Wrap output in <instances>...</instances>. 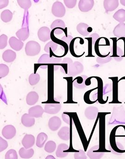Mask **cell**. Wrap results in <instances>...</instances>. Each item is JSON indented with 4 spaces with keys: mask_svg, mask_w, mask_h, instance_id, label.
Here are the masks:
<instances>
[{
    "mask_svg": "<svg viewBox=\"0 0 125 159\" xmlns=\"http://www.w3.org/2000/svg\"><path fill=\"white\" fill-rule=\"evenodd\" d=\"M62 58L61 57H50V55L48 54H44L42 55L39 59L38 64L41 65L40 67L41 69H46L49 64H54L55 65L54 66H57L59 68L60 64L62 62Z\"/></svg>",
    "mask_w": 125,
    "mask_h": 159,
    "instance_id": "6da1fadb",
    "label": "cell"
},
{
    "mask_svg": "<svg viewBox=\"0 0 125 159\" xmlns=\"http://www.w3.org/2000/svg\"><path fill=\"white\" fill-rule=\"evenodd\" d=\"M41 45L34 41H30L27 43L25 46V52L28 56H35L40 52Z\"/></svg>",
    "mask_w": 125,
    "mask_h": 159,
    "instance_id": "7a4b0ae2",
    "label": "cell"
},
{
    "mask_svg": "<svg viewBox=\"0 0 125 159\" xmlns=\"http://www.w3.org/2000/svg\"><path fill=\"white\" fill-rule=\"evenodd\" d=\"M16 57V53L11 50H6L2 54V59L7 63L13 62Z\"/></svg>",
    "mask_w": 125,
    "mask_h": 159,
    "instance_id": "44dd1931",
    "label": "cell"
},
{
    "mask_svg": "<svg viewBox=\"0 0 125 159\" xmlns=\"http://www.w3.org/2000/svg\"><path fill=\"white\" fill-rule=\"evenodd\" d=\"M122 80H125V77H122V78H120V80H119V81H120Z\"/></svg>",
    "mask_w": 125,
    "mask_h": 159,
    "instance_id": "f5cc1de1",
    "label": "cell"
},
{
    "mask_svg": "<svg viewBox=\"0 0 125 159\" xmlns=\"http://www.w3.org/2000/svg\"><path fill=\"white\" fill-rule=\"evenodd\" d=\"M22 144L26 149H30L35 144V138L33 135L26 134L23 138Z\"/></svg>",
    "mask_w": 125,
    "mask_h": 159,
    "instance_id": "4fadbf2b",
    "label": "cell"
},
{
    "mask_svg": "<svg viewBox=\"0 0 125 159\" xmlns=\"http://www.w3.org/2000/svg\"><path fill=\"white\" fill-rule=\"evenodd\" d=\"M52 12L56 17H63L66 14V9L62 2L56 1L53 4Z\"/></svg>",
    "mask_w": 125,
    "mask_h": 159,
    "instance_id": "3957f363",
    "label": "cell"
},
{
    "mask_svg": "<svg viewBox=\"0 0 125 159\" xmlns=\"http://www.w3.org/2000/svg\"><path fill=\"white\" fill-rule=\"evenodd\" d=\"M120 2L122 5L125 6V0H120Z\"/></svg>",
    "mask_w": 125,
    "mask_h": 159,
    "instance_id": "816d5d0a",
    "label": "cell"
},
{
    "mask_svg": "<svg viewBox=\"0 0 125 159\" xmlns=\"http://www.w3.org/2000/svg\"><path fill=\"white\" fill-rule=\"evenodd\" d=\"M9 0H1L0 1V9H2L7 7L9 4Z\"/></svg>",
    "mask_w": 125,
    "mask_h": 159,
    "instance_id": "f6af8a7d",
    "label": "cell"
},
{
    "mask_svg": "<svg viewBox=\"0 0 125 159\" xmlns=\"http://www.w3.org/2000/svg\"><path fill=\"white\" fill-rule=\"evenodd\" d=\"M13 18V13L11 11L6 10L1 14V19L4 23H8L11 21Z\"/></svg>",
    "mask_w": 125,
    "mask_h": 159,
    "instance_id": "f546056e",
    "label": "cell"
},
{
    "mask_svg": "<svg viewBox=\"0 0 125 159\" xmlns=\"http://www.w3.org/2000/svg\"><path fill=\"white\" fill-rule=\"evenodd\" d=\"M120 40H122L124 41V55L122 56V57H125V38H119L117 40L118 41Z\"/></svg>",
    "mask_w": 125,
    "mask_h": 159,
    "instance_id": "681fc988",
    "label": "cell"
},
{
    "mask_svg": "<svg viewBox=\"0 0 125 159\" xmlns=\"http://www.w3.org/2000/svg\"><path fill=\"white\" fill-rule=\"evenodd\" d=\"M87 79L88 77L85 75L78 76L73 80V85L78 89H84L86 87L85 82Z\"/></svg>",
    "mask_w": 125,
    "mask_h": 159,
    "instance_id": "e0dca14e",
    "label": "cell"
},
{
    "mask_svg": "<svg viewBox=\"0 0 125 159\" xmlns=\"http://www.w3.org/2000/svg\"><path fill=\"white\" fill-rule=\"evenodd\" d=\"M8 38L7 36L4 34L1 35L0 36V49H4L7 46V42Z\"/></svg>",
    "mask_w": 125,
    "mask_h": 159,
    "instance_id": "74e56055",
    "label": "cell"
},
{
    "mask_svg": "<svg viewBox=\"0 0 125 159\" xmlns=\"http://www.w3.org/2000/svg\"><path fill=\"white\" fill-rule=\"evenodd\" d=\"M75 159H87V157L85 152L83 150H79L78 151L75 152L74 154Z\"/></svg>",
    "mask_w": 125,
    "mask_h": 159,
    "instance_id": "ab89813d",
    "label": "cell"
},
{
    "mask_svg": "<svg viewBox=\"0 0 125 159\" xmlns=\"http://www.w3.org/2000/svg\"><path fill=\"white\" fill-rule=\"evenodd\" d=\"M114 35L118 38H125V24L120 23L115 27Z\"/></svg>",
    "mask_w": 125,
    "mask_h": 159,
    "instance_id": "603a6c76",
    "label": "cell"
},
{
    "mask_svg": "<svg viewBox=\"0 0 125 159\" xmlns=\"http://www.w3.org/2000/svg\"><path fill=\"white\" fill-rule=\"evenodd\" d=\"M21 122L24 126L29 127L33 126L35 124V119L27 113L24 114L21 118Z\"/></svg>",
    "mask_w": 125,
    "mask_h": 159,
    "instance_id": "ffe728a7",
    "label": "cell"
},
{
    "mask_svg": "<svg viewBox=\"0 0 125 159\" xmlns=\"http://www.w3.org/2000/svg\"><path fill=\"white\" fill-rule=\"evenodd\" d=\"M16 130L13 125H9L3 127L2 130V134L5 138L11 139L13 138L16 135Z\"/></svg>",
    "mask_w": 125,
    "mask_h": 159,
    "instance_id": "52a82bcc",
    "label": "cell"
},
{
    "mask_svg": "<svg viewBox=\"0 0 125 159\" xmlns=\"http://www.w3.org/2000/svg\"><path fill=\"white\" fill-rule=\"evenodd\" d=\"M89 38H92V39L93 44H95V43L97 41L98 39H100V37L98 34L96 33H93L90 36Z\"/></svg>",
    "mask_w": 125,
    "mask_h": 159,
    "instance_id": "bcb514c9",
    "label": "cell"
},
{
    "mask_svg": "<svg viewBox=\"0 0 125 159\" xmlns=\"http://www.w3.org/2000/svg\"><path fill=\"white\" fill-rule=\"evenodd\" d=\"M58 135L62 140L67 141L70 139V128L67 126H63L59 130Z\"/></svg>",
    "mask_w": 125,
    "mask_h": 159,
    "instance_id": "d4e9b609",
    "label": "cell"
},
{
    "mask_svg": "<svg viewBox=\"0 0 125 159\" xmlns=\"http://www.w3.org/2000/svg\"><path fill=\"white\" fill-rule=\"evenodd\" d=\"M99 110L95 107H89L85 111V115L87 119L93 120L96 119L98 116Z\"/></svg>",
    "mask_w": 125,
    "mask_h": 159,
    "instance_id": "9a60e30c",
    "label": "cell"
},
{
    "mask_svg": "<svg viewBox=\"0 0 125 159\" xmlns=\"http://www.w3.org/2000/svg\"><path fill=\"white\" fill-rule=\"evenodd\" d=\"M19 153L23 159H30L34 155V150L32 148L26 149L24 148H22L19 150Z\"/></svg>",
    "mask_w": 125,
    "mask_h": 159,
    "instance_id": "4316f807",
    "label": "cell"
},
{
    "mask_svg": "<svg viewBox=\"0 0 125 159\" xmlns=\"http://www.w3.org/2000/svg\"><path fill=\"white\" fill-rule=\"evenodd\" d=\"M37 34L40 40L46 42L51 39V32L49 28L44 26L39 29Z\"/></svg>",
    "mask_w": 125,
    "mask_h": 159,
    "instance_id": "8992f818",
    "label": "cell"
},
{
    "mask_svg": "<svg viewBox=\"0 0 125 159\" xmlns=\"http://www.w3.org/2000/svg\"><path fill=\"white\" fill-rule=\"evenodd\" d=\"M111 40H113V55L110 56L111 57H118V56L117 55V38H110Z\"/></svg>",
    "mask_w": 125,
    "mask_h": 159,
    "instance_id": "f35d334b",
    "label": "cell"
},
{
    "mask_svg": "<svg viewBox=\"0 0 125 159\" xmlns=\"http://www.w3.org/2000/svg\"><path fill=\"white\" fill-rule=\"evenodd\" d=\"M69 149L68 145L65 143H61L58 145L56 151V155L58 158H64L68 154L69 152L67 151Z\"/></svg>",
    "mask_w": 125,
    "mask_h": 159,
    "instance_id": "5bb4252c",
    "label": "cell"
},
{
    "mask_svg": "<svg viewBox=\"0 0 125 159\" xmlns=\"http://www.w3.org/2000/svg\"><path fill=\"white\" fill-rule=\"evenodd\" d=\"M8 143L6 140L2 137H0V152H2L7 148Z\"/></svg>",
    "mask_w": 125,
    "mask_h": 159,
    "instance_id": "b9f144b4",
    "label": "cell"
},
{
    "mask_svg": "<svg viewBox=\"0 0 125 159\" xmlns=\"http://www.w3.org/2000/svg\"><path fill=\"white\" fill-rule=\"evenodd\" d=\"M17 2L20 7L24 10H28L32 5L30 0H17Z\"/></svg>",
    "mask_w": 125,
    "mask_h": 159,
    "instance_id": "836d02e7",
    "label": "cell"
},
{
    "mask_svg": "<svg viewBox=\"0 0 125 159\" xmlns=\"http://www.w3.org/2000/svg\"><path fill=\"white\" fill-rule=\"evenodd\" d=\"M48 139V136L47 134L43 132L40 133L37 137L36 141V145L37 147L40 148H43Z\"/></svg>",
    "mask_w": 125,
    "mask_h": 159,
    "instance_id": "83f0119b",
    "label": "cell"
},
{
    "mask_svg": "<svg viewBox=\"0 0 125 159\" xmlns=\"http://www.w3.org/2000/svg\"><path fill=\"white\" fill-rule=\"evenodd\" d=\"M58 47V44L55 43L54 42L50 41L45 45L44 47V51L46 52L50 53V51L52 50L53 52H55Z\"/></svg>",
    "mask_w": 125,
    "mask_h": 159,
    "instance_id": "1f68e13d",
    "label": "cell"
},
{
    "mask_svg": "<svg viewBox=\"0 0 125 159\" xmlns=\"http://www.w3.org/2000/svg\"><path fill=\"white\" fill-rule=\"evenodd\" d=\"M9 44L12 49L15 51H20L24 47V43L22 41L15 37H12L10 39Z\"/></svg>",
    "mask_w": 125,
    "mask_h": 159,
    "instance_id": "2e32d148",
    "label": "cell"
},
{
    "mask_svg": "<svg viewBox=\"0 0 125 159\" xmlns=\"http://www.w3.org/2000/svg\"><path fill=\"white\" fill-rule=\"evenodd\" d=\"M109 80L113 82V102L114 103H120L118 100L119 80L118 77H109Z\"/></svg>",
    "mask_w": 125,
    "mask_h": 159,
    "instance_id": "30bf717a",
    "label": "cell"
},
{
    "mask_svg": "<svg viewBox=\"0 0 125 159\" xmlns=\"http://www.w3.org/2000/svg\"><path fill=\"white\" fill-rule=\"evenodd\" d=\"M93 5V0H80L79 2V9L82 12H87L92 9Z\"/></svg>",
    "mask_w": 125,
    "mask_h": 159,
    "instance_id": "9c48e42d",
    "label": "cell"
},
{
    "mask_svg": "<svg viewBox=\"0 0 125 159\" xmlns=\"http://www.w3.org/2000/svg\"><path fill=\"white\" fill-rule=\"evenodd\" d=\"M56 159L55 158V157L54 156H53V155H48V156H47L46 159Z\"/></svg>",
    "mask_w": 125,
    "mask_h": 159,
    "instance_id": "f907efd6",
    "label": "cell"
},
{
    "mask_svg": "<svg viewBox=\"0 0 125 159\" xmlns=\"http://www.w3.org/2000/svg\"><path fill=\"white\" fill-rule=\"evenodd\" d=\"M44 109L39 105L34 106L28 110V114L33 118H41L44 113Z\"/></svg>",
    "mask_w": 125,
    "mask_h": 159,
    "instance_id": "8fae6325",
    "label": "cell"
},
{
    "mask_svg": "<svg viewBox=\"0 0 125 159\" xmlns=\"http://www.w3.org/2000/svg\"><path fill=\"white\" fill-rule=\"evenodd\" d=\"M5 159H18V155L16 151L14 149L9 150L5 154Z\"/></svg>",
    "mask_w": 125,
    "mask_h": 159,
    "instance_id": "8d00e7d4",
    "label": "cell"
},
{
    "mask_svg": "<svg viewBox=\"0 0 125 159\" xmlns=\"http://www.w3.org/2000/svg\"><path fill=\"white\" fill-rule=\"evenodd\" d=\"M39 100V95L36 92H31L28 94L26 97L27 104L29 106L35 105Z\"/></svg>",
    "mask_w": 125,
    "mask_h": 159,
    "instance_id": "7402d4cb",
    "label": "cell"
},
{
    "mask_svg": "<svg viewBox=\"0 0 125 159\" xmlns=\"http://www.w3.org/2000/svg\"><path fill=\"white\" fill-rule=\"evenodd\" d=\"M84 70L83 65L78 61L73 63L70 66L67 75L70 77H74L82 73Z\"/></svg>",
    "mask_w": 125,
    "mask_h": 159,
    "instance_id": "277c9868",
    "label": "cell"
},
{
    "mask_svg": "<svg viewBox=\"0 0 125 159\" xmlns=\"http://www.w3.org/2000/svg\"><path fill=\"white\" fill-rule=\"evenodd\" d=\"M53 31L54 32V34H56V35H60L63 32V30H62L61 29L59 28L55 29V30H53Z\"/></svg>",
    "mask_w": 125,
    "mask_h": 159,
    "instance_id": "c3c4849f",
    "label": "cell"
},
{
    "mask_svg": "<svg viewBox=\"0 0 125 159\" xmlns=\"http://www.w3.org/2000/svg\"><path fill=\"white\" fill-rule=\"evenodd\" d=\"M118 0H105L104 7L106 12H112L119 6Z\"/></svg>",
    "mask_w": 125,
    "mask_h": 159,
    "instance_id": "d6986e66",
    "label": "cell"
},
{
    "mask_svg": "<svg viewBox=\"0 0 125 159\" xmlns=\"http://www.w3.org/2000/svg\"><path fill=\"white\" fill-rule=\"evenodd\" d=\"M73 37H72V36L69 35V36H64V37H63V38L61 39V40L65 43H67V45H69L72 40H73Z\"/></svg>",
    "mask_w": 125,
    "mask_h": 159,
    "instance_id": "ee69618b",
    "label": "cell"
},
{
    "mask_svg": "<svg viewBox=\"0 0 125 159\" xmlns=\"http://www.w3.org/2000/svg\"><path fill=\"white\" fill-rule=\"evenodd\" d=\"M89 28L88 25L83 23H80L76 27L77 31L79 34L84 37L88 36L89 34Z\"/></svg>",
    "mask_w": 125,
    "mask_h": 159,
    "instance_id": "484cf974",
    "label": "cell"
},
{
    "mask_svg": "<svg viewBox=\"0 0 125 159\" xmlns=\"http://www.w3.org/2000/svg\"><path fill=\"white\" fill-rule=\"evenodd\" d=\"M16 37L22 41L26 40L29 36V31L28 28H23L16 32Z\"/></svg>",
    "mask_w": 125,
    "mask_h": 159,
    "instance_id": "cb8c5ba5",
    "label": "cell"
},
{
    "mask_svg": "<svg viewBox=\"0 0 125 159\" xmlns=\"http://www.w3.org/2000/svg\"><path fill=\"white\" fill-rule=\"evenodd\" d=\"M40 80V76L38 73H32L29 76L28 81L30 85H35L39 82Z\"/></svg>",
    "mask_w": 125,
    "mask_h": 159,
    "instance_id": "d6a6232c",
    "label": "cell"
},
{
    "mask_svg": "<svg viewBox=\"0 0 125 159\" xmlns=\"http://www.w3.org/2000/svg\"><path fill=\"white\" fill-rule=\"evenodd\" d=\"M48 125L49 128L52 131H57L62 125L61 119L57 116H54L49 120Z\"/></svg>",
    "mask_w": 125,
    "mask_h": 159,
    "instance_id": "7c38bea8",
    "label": "cell"
},
{
    "mask_svg": "<svg viewBox=\"0 0 125 159\" xmlns=\"http://www.w3.org/2000/svg\"><path fill=\"white\" fill-rule=\"evenodd\" d=\"M104 154V152L100 150L99 145L93 146L87 152V155L90 159H101Z\"/></svg>",
    "mask_w": 125,
    "mask_h": 159,
    "instance_id": "5b68a950",
    "label": "cell"
},
{
    "mask_svg": "<svg viewBox=\"0 0 125 159\" xmlns=\"http://www.w3.org/2000/svg\"><path fill=\"white\" fill-rule=\"evenodd\" d=\"M9 67L4 64H0V78L2 79L6 77L9 73Z\"/></svg>",
    "mask_w": 125,
    "mask_h": 159,
    "instance_id": "d590c367",
    "label": "cell"
},
{
    "mask_svg": "<svg viewBox=\"0 0 125 159\" xmlns=\"http://www.w3.org/2000/svg\"><path fill=\"white\" fill-rule=\"evenodd\" d=\"M111 57L108 56L105 57H97L96 61H97V63H99V64H103L109 62V61H111Z\"/></svg>",
    "mask_w": 125,
    "mask_h": 159,
    "instance_id": "7bdbcfd3",
    "label": "cell"
},
{
    "mask_svg": "<svg viewBox=\"0 0 125 159\" xmlns=\"http://www.w3.org/2000/svg\"><path fill=\"white\" fill-rule=\"evenodd\" d=\"M62 106L59 103H49L46 104L44 107V111L50 114H55L61 110Z\"/></svg>",
    "mask_w": 125,
    "mask_h": 159,
    "instance_id": "ba28073f",
    "label": "cell"
},
{
    "mask_svg": "<svg viewBox=\"0 0 125 159\" xmlns=\"http://www.w3.org/2000/svg\"><path fill=\"white\" fill-rule=\"evenodd\" d=\"M72 64H73V62L71 58L69 57L64 58L60 65L61 72L63 74L67 75L68 70Z\"/></svg>",
    "mask_w": 125,
    "mask_h": 159,
    "instance_id": "ac0fdd59",
    "label": "cell"
},
{
    "mask_svg": "<svg viewBox=\"0 0 125 159\" xmlns=\"http://www.w3.org/2000/svg\"><path fill=\"white\" fill-rule=\"evenodd\" d=\"M116 21L120 23H124L125 22V10L121 9L116 12L113 16Z\"/></svg>",
    "mask_w": 125,
    "mask_h": 159,
    "instance_id": "f1b7e54d",
    "label": "cell"
},
{
    "mask_svg": "<svg viewBox=\"0 0 125 159\" xmlns=\"http://www.w3.org/2000/svg\"><path fill=\"white\" fill-rule=\"evenodd\" d=\"M56 148V145L55 142L53 140H50V141H48L45 144L44 149L47 152L52 153L55 150Z\"/></svg>",
    "mask_w": 125,
    "mask_h": 159,
    "instance_id": "4dcf8cb0",
    "label": "cell"
},
{
    "mask_svg": "<svg viewBox=\"0 0 125 159\" xmlns=\"http://www.w3.org/2000/svg\"><path fill=\"white\" fill-rule=\"evenodd\" d=\"M64 2L68 9H73L75 6L76 0H64Z\"/></svg>",
    "mask_w": 125,
    "mask_h": 159,
    "instance_id": "60d3db41",
    "label": "cell"
},
{
    "mask_svg": "<svg viewBox=\"0 0 125 159\" xmlns=\"http://www.w3.org/2000/svg\"><path fill=\"white\" fill-rule=\"evenodd\" d=\"M65 24L64 21L62 20H60V19H58V20H55L53 22L52 24L51 25V29L52 30H54V29L58 28L65 29Z\"/></svg>",
    "mask_w": 125,
    "mask_h": 159,
    "instance_id": "e575fe53",
    "label": "cell"
},
{
    "mask_svg": "<svg viewBox=\"0 0 125 159\" xmlns=\"http://www.w3.org/2000/svg\"><path fill=\"white\" fill-rule=\"evenodd\" d=\"M62 118L64 122L67 124H70V120L69 115L65 114L64 113H62Z\"/></svg>",
    "mask_w": 125,
    "mask_h": 159,
    "instance_id": "7dc6e473",
    "label": "cell"
}]
</instances>
